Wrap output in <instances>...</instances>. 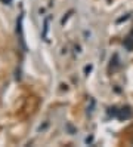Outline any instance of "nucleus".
<instances>
[{
  "label": "nucleus",
  "mask_w": 133,
  "mask_h": 147,
  "mask_svg": "<svg viewBox=\"0 0 133 147\" xmlns=\"http://www.w3.org/2000/svg\"><path fill=\"white\" fill-rule=\"evenodd\" d=\"M49 22H50V18L46 16L44 18V22H43V33H41V39L47 42V33H49Z\"/></svg>",
  "instance_id": "obj_1"
},
{
  "label": "nucleus",
  "mask_w": 133,
  "mask_h": 147,
  "mask_svg": "<svg viewBox=\"0 0 133 147\" xmlns=\"http://www.w3.org/2000/svg\"><path fill=\"white\" fill-rule=\"evenodd\" d=\"M16 31L18 34H19V40H21V45L22 48L25 49V43H24V34H22V16H19V20H18V24H16Z\"/></svg>",
  "instance_id": "obj_2"
},
{
  "label": "nucleus",
  "mask_w": 133,
  "mask_h": 147,
  "mask_svg": "<svg viewBox=\"0 0 133 147\" xmlns=\"http://www.w3.org/2000/svg\"><path fill=\"white\" fill-rule=\"evenodd\" d=\"M130 116H132V110L129 109V107H126V109H121L120 111H118V119H130Z\"/></svg>",
  "instance_id": "obj_3"
},
{
  "label": "nucleus",
  "mask_w": 133,
  "mask_h": 147,
  "mask_svg": "<svg viewBox=\"0 0 133 147\" xmlns=\"http://www.w3.org/2000/svg\"><path fill=\"white\" fill-rule=\"evenodd\" d=\"M124 46H126L127 51H132L133 49V37L132 36H129L126 40H124Z\"/></svg>",
  "instance_id": "obj_4"
},
{
  "label": "nucleus",
  "mask_w": 133,
  "mask_h": 147,
  "mask_svg": "<svg viewBox=\"0 0 133 147\" xmlns=\"http://www.w3.org/2000/svg\"><path fill=\"white\" fill-rule=\"evenodd\" d=\"M70 13H71V12H70ZM70 13H68V15H70ZM68 15H65L64 18H62V24H65V21H67V18H68Z\"/></svg>",
  "instance_id": "obj_5"
},
{
  "label": "nucleus",
  "mask_w": 133,
  "mask_h": 147,
  "mask_svg": "<svg viewBox=\"0 0 133 147\" xmlns=\"http://www.w3.org/2000/svg\"><path fill=\"white\" fill-rule=\"evenodd\" d=\"M127 18H129V15H126V16H123V18H120V20H118V22H121V21H124V20H127Z\"/></svg>",
  "instance_id": "obj_6"
}]
</instances>
